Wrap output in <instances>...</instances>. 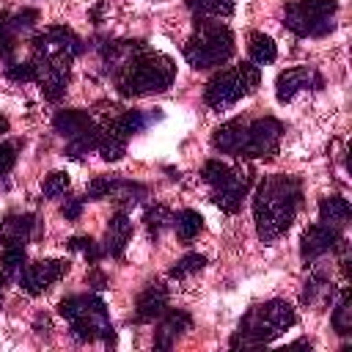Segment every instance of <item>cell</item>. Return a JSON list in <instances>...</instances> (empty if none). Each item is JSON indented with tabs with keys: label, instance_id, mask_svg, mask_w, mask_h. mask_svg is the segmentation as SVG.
<instances>
[{
	"label": "cell",
	"instance_id": "cell-6",
	"mask_svg": "<svg viewBox=\"0 0 352 352\" xmlns=\"http://www.w3.org/2000/svg\"><path fill=\"white\" fill-rule=\"evenodd\" d=\"M258 80H261V74L253 60H242L231 69H220L204 85V102L212 110H226V107L236 104L242 96L253 94L258 88Z\"/></svg>",
	"mask_w": 352,
	"mask_h": 352
},
{
	"label": "cell",
	"instance_id": "cell-25",
	"mask_svg": "<svg viewBox=\"0 0 352 352\" xmlns=\"http://www.w3.org/2000/svg\"><path fill=\"white\" fill-rule=\"evenodd\" d=\"M170 226L176 228V236H179L182 242H192V239L204 231V217H201L195 209H182V212L173 214V223H170Z\"/></svg>",
	"mask_w": 352,
	"mask_h": 352
},
{
	"label": "cell",
	"instance_id": "cell-11",
	"mask_svg": "<svg viewBox=\"0 0 352 352\" xmlns=\"http://www.w3.org/2000/svg\"><path fill=\"white\" fill-rule=\"evenodd\" d=\"M248 190H250V170L231 168V170H228V176L214 187L212 201H214L223 212L234 214V212H239V206H242V201H245Z\"/></svg>",
	"mask_w": 352,
	"mask_h": 352
},
{
	"label": "cell",
	"instance_id": "cell-18",
	"mask_svg": "<svg viewBox=\"0 0 352 352\" xmlns=\"http://www.w3.org/2000/svg\"><path fill=\"white\" fill-rule=\"evenodd\" d=\"M160 118V113H140V110H124L121 116H116L110 124H107V129H113L116 135H121V138H132V135H138V132H143L148 124H154Z\"/></svg>",
	"mask_w": 352,
	"mask_h": 352
},
{
	"label": "cell",
	"instance_id": "cell-13",
	"mask_svg": "<svg viewBox=\"0 0 352 352\" xmlns=\"http://www.w3.org/2000/svg\"><path fill=\"white\" fill-rule=\"evenodd\" d=\"M322 74L311 66H294V69H286L278 74L275 80V96L278 102H289L294 99V94L305 91V88H322Z\"/></svg>",
	"mask_w": 352,
	"mask_h": 352
},
{
	"label": "cell",
	"instance_id": "cell-30",
	"mask_svg": "<svg viewBox=\"0 0 352 352\" xmlns=\"http://www.w3.org/2000/svg\"><path fill=\"white\" fill-rule=\"evenodd\" d=\"M126 138H121V135H116L113 129H102V135H99V154H102V160H107V162H116V160H121L124 157V151H126Z\"/></svg>",
	"mask_w": 352,
	"mask_h": 352
},
{
	"label": "cell",
	"instance_id": "cell-3",
	"mask_svg": "<svg viewBox=\"0 0 352 352\" xmlns=\"http://www.w3.org/2000/svg\"><path fill=\"white\" fill-rule=\"evenodd\" d=\"M173 80H176L173 58L143 50L116 74V88L121 96H146L170 88Z\"/></svg>",
	"mask_w": 352,
	"mask_h": 352
},
{
	"label": "cell",
	"instance_id": "cell-23",
	"mask_svg": "<svg viewBox=\"0 0 352 352\" xmlns=\"http://www.w3.org/2000/svg\"><path fill=\"white\" fill-rule=\"evenodd\" d=\"M333 283H330V278L324 275V272H314L308 280H305V286H302V302H308V305H327V302H333Z\"/></svg>",
	"mask_w": 352,
	"mask_h": 352
},
{
	"label": "cell",
	"instance_id": "cell-22",
	"mask_svg": "<svg viewBox=\"0 0 352 352\" xmlns=\"http://www.w3.org/2000/svg\"><path fill=\"white\" fill-rule=\"evenodd\" d=\"M88 126H94V118L85 110H58L55 118H52V129L58 135H63L66 140L74 138V135H80Z\"/></svg>",
	"mask_w": 352,
	"mask_h": 352
},
{
	"label": "cell",
	"instance_id": "cell-43",
	"mask_svg": "<svg viewBox=\"0 0 352 352\" xmlns=\"http://www.w3.org/2000/svg\"><path fill=\"white\" fill-rule=\"evenodd\" d=\"M3 297H6V275H0V305H3Z\"/></svg>",
	"mask_w": 352,
	"mask_h": 352
},
{
	"label": "cell",
	"instance_id": "cell-35",
	"mask_svg": "<svg viewBox=\"0 0 352 352\" xmlns=\"http://www.w3.org/2000/svg\"><path fill=\"white\" fill-rule=\"evenodd\" d=\"M6 77L14 80V82H36L38 66H36L33 58H30V60H22V63H11V66L6 69Z\"/></svg>",
	"mask_w": 352,
	"mask_h": 352
},
{
	"label": "cell",
	"instance_id": "cell-14",
	"mask_svg": "<svg viewBox=\"0 0 352 352\" xmlns=\"http://www.w3.org/2000/svg\"><path fill=\"white\" fill-rule=\"evenodd\" d=\"M168 308V286L162 280H151L143 286L135 302V319L138 322H154Z\"/></svg>",
	"mask_w": 352,
	"mask_h": 352
},
{
	"label": "cell",
	"instance_id": "cell-29",
	"mask_svg": "<svg viewBox=\"0 0 352 352\" xmlns=\"http://www.w3.org/2000/svg\"><path fill=\"white\" fill-rule=\"evenodd\" d=\"M248 52H250V58H253V63H272L275 58H278V47H275V41L270 38V36H264V33H250V38H248Z\"/></svg>",
	"mask_w": 352,
	"mask_h": 352
},
{
	"label": "cell",
	"instance_id": "cell-16",
	"mask_svg": "<svg viewBox=\"0 0 352 352\" xmlns=\"http://www.w3.org/2000/svg\"><path fill=\"white\" fill-rule=\"evenodd\" d=\"M245 126L248 121L242 118H231L226 124H220L214 132H212V146L223 154H231V157H242V146H245Z\"/></svg>",
	"mask_w": 352,
	"mask_h": 352
},
{
	"label": "cell",
	"instance_id": "cell-33",
	"mask_svg": "<svg viewBox=\"0 0 352 352\" xmlns=\"http://www.w3.org/2000/svg\"><path fill=\"white\" fill-rule=\"evenodd\" d=\"M204 264H206V256H201V253H184L173 267H170V278H176V280H182V278H187V275H195L198 270H204Z\"/></svg>",
	"mask_w": 352,
	"mask_h": 352
},
{
	"label": "cell",
	"instance_id": "cell-32",
	"mask_svg": "<svg viewBox=\"0 0 352 352\" xmlns=\"http://www.w3.org/2000/svg\"><path fill=\"white\" fill-rule=\"evenodd\" d=\"M330 322H333V330H336L338 336H349V333H352V302H349V292H346V289L341 292L338 305L333 308Z\"/></svg>",
	"mask_w": 352,
	"mask_h": 352
},
{
	"label": "cell",
	"instance_id": "cell-40",
	"mask_svg": "<svg viewBox=\"0 0 352 352\" xmlns=\"http://www.w3.org/2000/svg\"><path fill=\"white\" fill-rule=\"evenodd\" d=\"M16 165V146L14 143H0V176L8 173Z\"/></svg>",
	"mask_w": 352,
	"mask_h": 352
},
{
	"label": "cell",
	"instance_id": "cell-42",
	"mask_svg": "<svg viewBox=\"0 0 352 352\" xmlns=\"http://www.w3.org/2000/svg\"><path fill=\"white\" fill-rule=\"evenodd\" d=\"M88 286H91V289H96V292L107 289V278H104V272H99V270H91V272H88Z\"/></svg>",
	"mask_w": 352,
	"mask_h": 352
},
{
	"label": "cell",
	"instance_id": "cell-5",
	"mask_svg": "<svg viewBox=\"0 0 352 352\" xmlns=\"http://www.w3.org/2000/svg\"><path fill=\"white\" fill-rule=\"evenodd\" d=\"M234 55V33L217 19H195V33L184 44V58L192 69L223 66Z\"/></svg>",
	"mask_w": 352,
	"mask_h": 352
},
{
	"label": "cell",
	"instance_id": "cell-17",
	"mask_svg": "<svg viewBox=\"0 0 352 352\" xmlns=\"http://www.w3.org/2000/svg\"><path fill=\"white\" fill-rule=\"evenodd\" d=\"M190 324H192V319H190L187 311H168V314L162 316L160 327H157L154 346H157V349H170V346L176 344V338L190 330Z\"/></svg>",
	"mask_w": 352,
	"mask_h": 352
},
{
	"label": "cell",
	"instance_id": "cell-15",
	"mask_svg": "<svg viewBox=\"0 0 352 352\" xmlns=\"http://www.w3.org/2000/svg\"><path fill=\"white\" fill-rule=\"evenodd\" d=\"M132 239V220L126 217L124 209H118L110 220H107V231H104V253L113 258H121L126 245Z\"/></svg>",
	"mask_w": 352,
	"mask_h": 352
},
{
	"label": "cell",
	"instance_id": "cell-9",
	"mask_svg": "<svg viewBox=\"0 0 352 352\" xmlns=\"http://www.w3.org/2000/svg\"><path fill=\"white\" fill-rule=\"evenodd\" d=\"M30 47H33V58H38V60H50V58H72L74 60L82 52L80 36L63 25H52L44 33H38L30 41Z\"/></svg>",
	"mask_w": 352,
	"mask_h": 352
},
{
	"label": "cell",
	"instance_id": "cell-31",
	"mask_svg": "<svg viewBox=\"0 0 352 352\" xmlns=\"http://www.w3.org/2000/svg\"><path fill=\"white\" fill-rule=\"evenodd\" d=\"M143 223H146L148 236H151V239H157V236H160V234L173 223V212H170L168 206H162V204H154L151 209H146Z\"/></svg>",
	"mask_w": 352,
	"mask_h": 352
},
{
	"label": "cell",
	"instance_id": "cell-37",
	"mask_svg": "<svg viewBox=\"0 0 352 352\" xmlns=\"http://www.w3.org/2000/svg\"><path fill=\"white\" fill-rule=\"evenodd\" d=\"M69 248H72V250H80L91 264H96V261L104 256V250H102L91 236H72V239H69Z\"/></svg>",
	"mask_w": 352,
	"mask_h": 352
},
{
	"label": "cell",
	"instance_id": "cell-24",
	"mask_svg": "<svg viewBox=\"0 0 352 352\" xmlns=\"http://www.w3.org/2000/svg\"><path fill=\"white\" fill-rule=\"evenodd\" d=\"M146 187L143 184H138V182H126V179H116L113 182V190H110V195L107 198H113L116 204H118V209H132V206H138L143 198H146Z\"/></svg>",
	"mask_w": 352,
	"mask_h": 352
},
{
	"label": "cell",
	"instance_id": "cell-4",
	"mask_svg": "<svg viewBox=\"0 0 352 352\" xmlns=\"http://www.w3.org/2000/svg\"><path fill=\"white\" fill-rule=\"evenodd\" d=\"M58 314L72 324V336L77 341H96L116 344V333L107 316V305L99 294H74L60 300Z\"/></svg>",
	"mask_w": 352,
	"mask_h": 352
},
{
	"label": "cell",
	"instance_id": "cell-12",
	"mask_svg": "<svg viewBox=\"0 0 352 352\" xmlns=\"http://www.w3.org/2000/svg\"><path fill=\"white\" fill-rule=\"evenodd\" d=\"M344 248V236L338 228H330L324 223H316V226H308L302 239H300V256L305 261H314L330 250H341Z\"/></svg>",
	"mask_w": 352,
	"mask_h": 352
},
{
	"label": "cell",
	"instance_id": "cell-41",
	"mask_svg": "<svg viewBox=\"0 0 352 352\" xmlns=\"http://www.w3.org/2000/svg\"><path fill=\"white\" fill-rule=\"evenodd\" d=\"M60 214L66 220H77L82 214V198H66V204L60 206Z\"/></svg>",
	"mask_w": 352,
	"mask_h": 352
},
{
	"label": "cell",
	"instance_id": "cell-10",
	"mask_svg": "<svg viewBox=\"0 0 352 352\" xmlns=\"http://www.w3.org/2000/svg\"><path fill=\"white\" fill-rule=\"evenodd\" d=\"M69 272V261L63 258H41V261H33L22 270L19 275V286L28 292V294H41L47 292L52 283H58L63 275Z\"/></svg>",
	"mask_w": 352,
	"mask_h": 352
},
{
	"label": "cell",
	"instance_id": "cell-36",
	"mask_svg": "<svg viewBox=\"0 0 352 352\" xmlns=\"http://www.w3.org/2000/svg\"><path fill=\"white\" fill-rule=\"evenodd\" d=\"M41 190H44L47 198H60V195H66V190H69V176H66L63 170H52V173L44 179Z\"/></svg>",
	"mask_w": 352,
	"mask_h": 352
},
{
	"label": "cell",
	"instance_id": "cell-34",
	"mask_svg": "<svg viewBox=\"0 0 352 352\" xmlns=\"http://www.w3.org/2000/svg\"><path fill=\"white\" fill-rule=\"evenodd\" d=\"M38 22V11L36 8H22V11H16V14H6V25H8V30L16 36L19 30H28V28H33Z\"/></svg>",
	"mask_w": 352,
	"mask_h": 352
},
{
	"label": "cell",
	"instance_id": "cell-19",
	"mask_svg": "<svg viewBox=\"0 0 352 352\" xmlns=\"http://www.w3.org/2000/svg\"><path fill=\"white\" fill-rule=\"evenodd\" d=\"M146 47H143V41H107L104 47H102V60L107 63V69H113L116 74L138 55V52H143Z\"/></svg>",
	"mask_w": 352,
	"mask_h": 352
},
{
	"label": "cell",
	"instance_id": "cell-21",
	"mask_svg": "<svg viewBox=\"0 0 352 352\" xmlns=\"http://www.w3.org/2000/svg\"><path fill=\"white\" fill-rule=\"evenodd\" d=\"M352 217V209H349V201L341 198V195H327L319 201V223L330 226V228H344Z\"/></svg>",
	"mask_w": 352,
	"mask_h": 352
},
{
	"label": "cell",
	"instance_id": "cell-1",
	"mask_svg": "<svg viewBox=\"0 0 352 352\" xmlns=\"http://www.w3.org/2000/svg\"><path fill=\"white\" fill-rule=\"evenodd\" d=\"M302 201V187L294 176L275 173L267 176L256 195H253V217H256V234L261 242H275L283 236L300 209Z\"/></svg>",
	"mask_w": 352,
	"mask_h": 352
},
{
	"label": "cell",
	"instance_id": "cell-2",
	"mask_svg": "<svg viewBox=\"0 0 352 352\" xmlns=\"http://www.w3.org/2000/svg\"><path fill=\"white\" fill-rule=\"evenodd\" d=\"M294 322H297V314H294L292 302H286V300H267L261 305H253L242 316L236 333L231 336V346L234 349H239V346L242 349L264 346L272 338H278L283 330H289Z\"/></svg>",
	"mask_w": 352,
	"mask_h": 352
},
{
	"label": "cell",
	"instance_id": "cell-26",
	"mask_svg": "<svg viewBox=\"0 0 352 352\" xmlns=\"http://www.w3.org/2000/svg\"><path fill=\"white\" fill-rule=\"evenodd\" d=\"M28 267V256H25V245H3V256H0V270L8 278L19 280L22 270Z\"/></svg>",
	"mask_w": 352,
	"mask_h": 352
},
{
	"label": "cell",
	"instance_id": "cell-27",
	"mask_svg": "<svg viewBox=\"0 0 352 352\" xmlns=\"http://www.w3.org/2000/svg\"><path fill=\"white\" fill-rule=\"evenodd\" d=\"M195 19H220L234 11V0H184Z\"/></svg>",
	"mask_w": 352,
	"mask_h": 352
},
{
	"label": "cell",
	"instance_id": "cell-38",
	"mask_svg": "<svg viewBox=\"0 0 352 352\" xmlns=\"http://www.w3.org/2000/svg\"><path fill=\"white\" fill-rule=\"evenodd\" d=\"M228 170H231V165H226V162H220V160H206L204 168H201V176H204L206 184L217 187V184L228 176Z\"/></svg>",
	"mask_w": 352,
	"mask_h": 352
},
{
	"label": "cell",
	"instance_id": "cell-20",
	"mask_svg": "<svg viewBox=\"0 0 352 352\" xmlns=\"http://www.w3.org/2000/svg\"><path fill=\"white\" fill-rule=\"evenodd\" d=\"M33 234L30 214H6L0 220V242L3 245H25Z\"/></svg>",
	"mask_w": 352,
	"mask_h": 352
},
{
	"label": "cell",
	"instance_id": "cell-44",
	"mask_svg": "<svg viewBox=\"0 0 352 352\" xmlns=\"http://www.w3.org/2000/svg\"><path fill=\"white\" fill-rule=\"evenodd\" d=\"M0 132H8V118L6 116H0Z\"/></svg>",
	"mask_w": 352,
	"mask_h": 352
},
{
	"label": "cell",
	"instance_id": "cell-7",
	"mask_svg": "<svg viewBox=\"0 0 352 352\" xmlns=\"http://www.w3.org/2000/svg\"><path fill=\"white\" fill-rule=\"evenodd\" d=\"M336 11H338V0H297L283 8V25L294 36L319 38L333 33Z\"/></svg>",
	"mask_w": 352,
	"mask_h": 352
},
{
	"label": "cell",
	"instance_id": "cell-45",
	"mask_svg": "<svg viewBox=\"0 0 352 352\" xmlns=\"http://www.w3.org/2000/svg\"><path fill=\"white\" fill-rule=\"evenodd\" d=\"M0 28H3V19H0Z\"/></svg>",
	"mask_w": 352,
	"mask_h": 352
},
{
	"label": "cell",
	"instance_id": "cell-8",
	"mask_svg": "<svg viewBox=\"0 0 352 352\" xmlns=\"http://www.w3.org/2000/svg\"><path fill=\"white\" fill-rule=\"evenodd\" d=\"M283 138V124L272 116L248 121L245 126V146H242V160H258V157H275L278 146Z\"/></svg>",
	"mask_w": 352,
	"mask_h": 352
},
{
	"label": "cell",
	"instance_id": "cell-28",
	"mask_svg": "<svg viewBox=\"0 0 352 352\" xmlns=\"http://www.w3.org/2000/svg\"><path fill=\"white\" fill-rule=\"evenodd\" d=\"M99 135H102V129L99 126H88V129H82L80 135H74V138H69L66 140V157H72V160H80L82 154H88V151H94L96 146H99Z\"/></svg>",
	"mask_w": 352,
	"mask_h": 352
},
{
	"label": "cell",
	"instance_id": "cell-39",
	"mask_svg": "<svg viewBox=\"0 0 352 352\" xmlns=\"http://www.w3.org/2000/svg\"><path fill=\"white\" fill-rule=\"evenodd\" d=\"M113 182H116V176H96V179L88 184L85 198H88V201H102V198H107L110 190H113Z\"/></svg>",
	"mask_w": 352,
	"mask_h": 352
}]
</instances>
